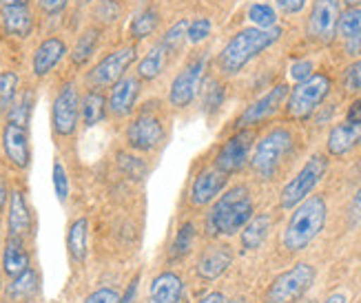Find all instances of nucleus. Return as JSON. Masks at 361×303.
Returning a JSON list of instances; mask_svg holds the SVG:
<instances>
[{"label":"nucleus","instance_id":"f257e3e1","mask_svg":"<svg viewBox=\"0 0 361 303\" xmlns=\"http://www.w3.org/2000/svg\"><path fill=\"white\" fill-rule=\"evenodd\" d=\"M284 36L281 27H246L238 31L217 54V69L222 75H238L250 60H255L259 54L271 49Z\"/></svg>","mask_w":361,"mask_h":303},{"label":"nucleus","instance_id":"f03ea898","mask_svg":"<svg viewBox=\"0 0 361 303\" xmlns=\"http://www.w3.org/2000/svg\"><path fill=\"white\" fill-rule=\"evenodd\" d=\"M255 213L253 197L244 184L231 186L224 195H219L211 211L207 213V230L211 237H233L238 235Z\"/></svg>","mask_w":361,"mask_h":303},{"label":"nucleus","instance_id":"7ed1b4c3","mask_svg":"<svg viewBox=\"0 0 361 303\" xmlns=\"http://www.w3.org/2000/svg\"><path fill=\"white\" fill-rule=\"evenodd\" d=\"M326 217H328L326 199L322 195H312V197L308 195L302 204L295 206V213L288 219L284 237H281L284 248L288 252L306 250L317 239V235L324 230Z\"/></svg>","mask_w":361,"mask_h":303},{"label":"nucleus","instance_id":"20e7f679","mask_svg":"<svg viewBox=\"0 0 361 303\" xmlns=\"http://www.w3.org/2000/svg\"><path fill=\"white\" fill-rule=\"evenodd\" d=\"M295 149V135L290 129L284 126H277V129L269 131L259 142L250 155V168L257 175V180L262 182H271L284 168L286 159L290 157Z\"/></svg>","mask_w":361,"mask_h":303},{"label":"nucleus","instance_id":"39448f33","mask_svg":"<svg viewBox=\"0 0 361 303\" xmlns=\"http://www.w3.org/2000/svg\"><path fill=\"white\" fill-rule=\"evenodd\" d=\"M169 129L158 104H145L127 124L124 140L127 147L137 153H155L166 144Z\"/></svg>","mask_w":361,"mask_h":303},{"label":"nucleus","instance_id":"423d86ee","mask_svg":"<svg viewBox=\"0 0 361 303\" xmlns=\"http://www.w3.org/2000/svg\"><path fill=\"white\" fill-rule=\"evenodd\" d=\"M207 71H209V54H197L188 58L182 69L173 75L169 87L166 102L173 109H186L191 106L193 100L200 95L204 82H207Z\"/></svg>","mask_w":361,"mask_h":303},{"label":"nucleus","instance_id":"0eeeda50","mask_svg":"<svg viewBox=\"0 0 361 303\" xmlns=\"http://www.w3.org/2000/svg\"><path fill=\"white\" fill-rule=\"evenodd\" d=\"M333 89V80L326 73H312L310 78L297 82L286 98V113L293 120H308Z\"/></svg>","mask_w":361,"mask_h":303},{"label":"nucleus","instance_id":"6e6552de","mask_svg":"<svg viewBox=\"0 0 361 303\" xmlns=\"http://www.w3.org/2000/svg\"><path fill=\"white\" fill-rule=\"evenodd\" d=\"M137 42H129L124 47H118V49L109 51L104 58H100L96 65H93L87 75L85 82L91 89H109L111 85H116L120 78L127 75L129 67L137 60Z\"/></svg>","mask_w":361,"mask_h":303},{"label":"nucleus","instance_id":"1a4fd4ad","mask_svg":"<svg viewBox=\"0 0 361 303\" xmlns=\"http://www.w3.org/2000/svg\"><path fill=\"white\" fill-rule=\"evenodd\" d=\"M80 87L75 80L62 82L51 102V129L56 137H71L80 126Z\"/></svg>","mask_w":361,"mask_h":303},{"label":"nucleus","instance_id":"9d476101","mask_svg":"<svg viewBox=\"0 0 361 303\" xmlns=\"http://www.w3.org/2000/svg\"><path fill=\"white\" fill-rule=\"evenodd\" d=\"M315 277L317 273L310 264H295L273 279L264 295V303H297L312 288Z\"/></svg>","mask_w":361,"mask_h":303},{"label":"nucleus","instance_id":"9b49d317","mask_svg":"<svg viewBox=\"0 0 361 303\" xmlns=\"http://www.w3.org/2000/svg\"><path fill=\"white\" fill-rule=\"evenodd\" d=\"M328 171V157L317 153L312 155L308 162L300 168V173L295 175V178L281 188V195H279V206L281 209H295L297 204H302L312 190L317 188V184L324 180V175Z\"/></svg>","mask_w":361,"mask_h":303},{"label":"nucleus","instance_id":"f8f14e48","mask_svg":"<svg viewBox=\"0 0 361 303\" xmlns=\"http://www.w3.org/2000/svg\"><path fill=\"white\" fill-rule=\"evenodd\" d=\"M339 16L341 0H315L306 20V36L317 44L333 42L337 36Z\"/></svg>","mask_w":361,"mask_h":303},{"label":"nucleus","instance_id":"ddd939ff","mask_svg":"<svg viewBox=\"0 0 361 303\" xmlns=\"http://www.w3.org/2000/svg\"><path fill=\"white\" fill-rule=\"evenodd\" d=\"M253 142H255V133L248 129H240L235 135H231L222 147H219L213 166L217 171H222L226 175H233L242 171L248 159H250V151H253Z\"/></svg>","mask_w":361,"mask_h":303},{"label":"nucleus","instance_id":"4468645a","mask_svg":"<svg viewBox=\"0 0 361 303\" xmlns=\"http://www.w3.org/2000/svg\"><path fill=\"white\" fill-rule=\"evenodd\" d=\"M288 85H275L271 91H266L262 98H257L253 104H248L240 118L235 120V129H248V126H257L266 120H271L277 111L286 104V98H288Z\"/></svg>","mask_w":361,"mask_h":303},{"label":"nucleus","instance_id":"2eb2a0df","mask_svg":"<svg viewBox=\"0 0 361 303\" xmlns=\"http://www.w3.org/2000/svg\"><path fill=\"white\" fill-rule=\"evenodd\" d=\"M142 93V80L137 75H124L116 85L109 87L106 93V111L116 120H124L133 116L137 106V98Z\"/></svg>","mask_w":361,"mask_h":303},{"label":"nucleus","instance_id":"dca6fc26","mask_svg":"<svg viewBox=\"0 0 361 303\" xmlns=\"http://www.w3.org/2000/svg\"><path fill=\"white\" fill-rule=\"evenodd\" d=\"M67 56H69V44L65 38L58 34L47 36L36 44L34 54H31V73L38 80L51 75Z\"/></svg>","mask_w":361,"mask_h":303},{"label":"nucleus","instance_id":"f3484780","mask_svg":"<svg viewBox=\"0 0 361 303\" xmlns=\"http://www.w3.org/2000/svg\"><path fill=\"white\" fill-rule=\"evenodd\" d=\"M3 151L9 159V164L18 171H27L31 164V137H29V126H20L13 122H5L3 126Z\"/></svg>","mask_w":361,"mask_h":303},{"label":"nucleus","instance_id":"a211bd4d","mask_svg":"<svg viewBox=\"0 0 361 303\" xmlns=\"http://www.w3.org/2000/svg\"><path fill=\"white\" fill-rule=\"evenodd\" d=\"M34 211L27 202V195L23 188H13L9 193V204H7V233L11 237H31L34 235Z\"/></svg>","mask_w":361,"mask_h":303},{"label":"nucleus","instance_id":"6ab92c4d","mask_svg":"<svg viewBox=\"0 0 361 303\" xmlns=\"http://www.w3.org/2000/svg\"><path fill=\"white\" fill-rule=\"evenodd\" d=\"M226 184H228V175L217 171L215 166L200 171L191 184V204L197 206V209L213 204L219 197V193L226 188Z\"/></svg>","mask_w":361,"mask_h":303},{"label":"nucleus","instance_id":"aec40b11","mask_svg":"<svg viewBox=\"0 0 361 303\" xmlns=\"http://www.w3.org/2000/svg\"><path fill=\"white\" fill-rule=\"evenodd\" d=\"M0 29L9 38L27 40L36 29V13L31 5L0 7Z\"/></svg>","mask_w":361,"mask_h":303},{"label":"nucleus","instance_id":"412c9836","mask_svg":"<svg viewBox=\"0 0 361 303\" xmlns=\"http://www.w3.org/2000/svg\"><path fill=\"white\" fill-rule=\"evenodd\" d=\"M231 264H233L231 246L213 244L202 250V254L197 257V264H195V273L202 281H215L226 273Z\"/></svg>","mask_w":361,"mask_h":303},{"label":"nucleus","instance_id":"4be33fe9","mask_svg":"<svg viewBox=\"0 0 361 303\" xmlns=\"http://www.w3.org/2000/svg\"><path fill=\"white\" fill-rule=\"evenodd\" d=\"M102 31L104 29L98 25H89L78 34L73 47L69 49V60L73 69H85L89 62L96 58L100 40H102Z\"/></svg>","mask_w":361,"mask_h":303},{"label":"nucleus","instance_id":"5701e85b","mask_svg":"<svg viewBox=\"0 0 361 303\" xmlns=\"http://www.w3.org/2000/svg\"><path fill=\"white\" fill-rule=\"evenodd\" d=\"M359 144H361V122L343 120V122L335 124L331 133H328L326 149L331 155L341 157V155H348Z\"/></svg>","mask_w":361,"mask_h":303},{"label":"nucleus","instance_id":"b1692460","mask_svg":"<svg viewBox=\"0 0 361 303\" xmlns=\"http://www.w3.org/2000/svg\"><path fill=\"white\" fill-rule=\"evenodd\" d=\"M184 295V281L178 273H160L149 285L147 303H180Z\"/></svg>","mask_w":361,"mask_h":303},{"label":"nucleus","instance_id":"393cba45","mask_svg":"<svg viewBox=\"0 0 361 303\" xmlns=\"http://www.w3.org/2000/svg\"><path fill=\"white\" fill-rule=\"evenodd\" d=\"M173 62V56H171L166 51V47L158 40L155 42L151 49L142 56V60H140V65H137V71L135 75L142 80V82H153V80H158L166 69L169 65Z\"/></svg>","mask_w":361,"mask_h":303},{"label":"nucleus","instance_id":"a878e982","mask_svg":"<svg viewBox=\"0 0 361 303\" xmlns=\"http://www.w3.org/2000/svg\"><path fill=\"white\" fill-rule=\"evenodd\" d=\"M31 266V254L27 250V239L23 237H7L3 250V273L13 279Z\"/></svg>","mask_w":361,"mask_h":303},{"label":"nucleus","instance_id":"bb28decb","mask_svg":"<svg viewBox=\"0 0 361 303\" xmlns=\"http://www.w3.org/2000/svg\"><path fill=\"white\" fill-rule=\"evenodd\" d=\"M38 292H40V273L34 266H29L25 273L11 279V283L5 290V299L9 303H29Z\"/></svg>","mask_w":361,"mask_h":303},{"label":"nucleus","instance_id":"cd10ccee","mask_svg":"<svg viewBox=\"0 0 361 303\" xmlns=\"http://www.w3.org/2000/svg\"><path fill=\"white\" fill-rule=\"evenodd\" d=\"M160 25H162V11L155 5H147L133 16V20L129 25V36L133 42L147 40L153 34H158Z\"/></svg>","mask_w":361,"mask_h":303},{"label":"nucleus","instance_id":"c85d7f7f","mask_svg":"<svg viewBox=\"0 0 361 303\" xmlns=\"http://www.w3.org/2000/svg\"><path fill=\"white\" fill-rule=\"evenodd\" d=\"M106 95L100 91V89H91L87 87V91L82 93L80 98V120L87 129L91 126L100 124L104 118H106Z\"/></svg>","mask_w":361,"mask_h":303},{"label":"nucleus","instance_id":"c756f323","mask_svg":"<svg viewBox=\"0 0 361 303\" xmlns=\"http://www.w3.org/2000/svg\"><path fill=\"white\" fill-rule=\"evenodd\" d=\"M89 221L87 217H78L71 221V226L67 230V250L69 257L75 264H85L87 252H89Z\"/></svg>","mask_w":361,"mask_h":303},{"label":"nucleus","instance_id":"7c9ffc66","mask_svg":"<svg viewBox=\"0 0 361 303\" xmlns=\"http://www.w3.org/2000/svg\"><path fill=\"white\" fill-rule=\"evenodd\" d=\"M271 224H273V219L271 215H253L250 217L248 224L242 228V246L246 250H257L262 244H264V239L269 237V230H271Z\"/></svg>","mask_w":361,"mask_h":303},{"label":"nucleus","instance_id":"2f4dec72","mask_svg":"<svg viewBox=\"0 0 361 303\" xmlns=\"http://www.w3.org/2000/svg\"><path fill=\"white\" fill-rule=\"evenodd\" d=\"M34 104H36V93L34 89H25L16 95V100L11 102V106L7 109V122L20 124V126H29L31 122V113H34Z\"/></svg>","mask_w":361,"mask_h":303},{"label":"nucleus","instance_id":"473e14b6","mask_svg":"<svg viewBox=\"0 0 361 303\" xmlns=\"http://www.w3.org/2000/svg\"><path fill=\"white\" fill-rule=\"evenodd\" d=\"M186 31H188V18H180L178 23H173L171 25L164 34L160 36V42L166 47V51L171 54V56H180L182 54V49L188 44L186 42Z\"/></svg>","mask_w":361,"mask_h":303},{"label":"nucleus","instance_id":"72a5a7b5","mask_svg":"<svg viewBox=\"0 0 361 303\" xmlns=\"http://www.w3.org/2000/svg\"><path fill=\"white\" fill-rule=\"evenodd\" d=\"M91 16H93V25H98L102 29L120 23V16H122L120 0H98L91 9Z\"/></svg>","mask_w":361,"mask_h":303},{"label":"nucleus","instance_id":"f704fd0d","mask_svg":"<svg viewBox=\"0 0 361 303\" xmlns=\"http://www.w3.org/2000/svg\"><path fill=\"white\" fill-rule=\"evenodd\" d=\"M337 34L346 42L361 36V7H348L346 11H341L337 23Z\"/></svg>","mask_w":361,"mask_h":303},{"label":"nucleus","instance_id":"c9c22d12","mask_svg":"<svg viewBox=\"0 0 361 303\" xmlns=\"http://www.w3.org/2000/svg\"><path fill=\"white\" fill-rule=\"evenodd\" d=\"M193 242H195V226L191 221H186V224L180 226L176 239H173V246H171V257L173 259H184L188 252L193 248Z\"/></svg>","mask_w":361,"mask_h":303},{"label":"nucleus","instance_id":"e433bc0d","mask_svg":"<svg viewBox=\"0 0 361 303\" xmlns=\"http://www.w3.org/2000/svg\"><path fill=\"white\" fill-rule=\"evenodd\" d=\"M18 85H20L18 73L0 71V111H5L7 113V109L16 100V95H18Z\"/></svg>","mask_w":361,"mask_h":303},{"label":"nucleus","instance_id":"4c0bfd02","mask_svg":"<svg viewBox=\"0 0 361 303\" xmlns=\"http://www.w3.org/2000/svg\"><path fill=\"white\" fill-rule=\"evenodd\" d=\"M202 106L204 113H215L219 111V106L224 104V87L217 82V80H209L207 87H202Z\"/></svg>","mask_w":361,"mask_h":303},{"label":"nucleus","instance_id":"58836bf2","mask_svg":"<svg viewBox=\"0 0 361 303\" xmlns=\"http://www.w3.org/2000/svg\"><path fill=\"white\" fill-rule=\"evenodd\" d=\"M248 20L255 27L269 29V27L277 25V11L266 3H255V5L248 7Z\"/></svg>","mask_w":361,"mask_h":303},{"label":"nucleus","instance_id":"ea45409f","mask_svg":"<svg viewBox=\"0 0 361 303\" xmlns=\"http://www.w3.org/2000/svg\"><path fill=\"white\" fill-rule=\"evenodd\" d=\"M211 18H204V16H197V18L188 20V31H186V42L188 44H202L211 36Z\"/></svg>","mask_w":361,"mask_h":303},{"label":"nucleus","instance_id":"a19ab883","mask_svg":"<svg viewBox=\"0 0 361 303\" xmlns=\"http://www.w3.org/2000/svg\"><path fill=\"white\" fill-rule=\"evenodd\" d=\"M54 190H56V197L60 204H65L69 199V175L60 159L54 162Z\"/></svg>","mask_w":361,"mask_h":303},{"label":"nucleus","instance_id":"79ce46f5","mask_svg":"<svg viewBox=\"0 0 361 303\" xmlns=\"http://www.w3.org/2000/svg\"><path fill=\"white\" fill-rule=\"evenodd\" d=\"M341 85L348 93H361V60L353 62V65L343 69Z\"/></svg>","mask_w":361,"mask_h":303},{"label":"nucleus","instance_id":"37998d69","mask_svg":"<svg viewBox=\"0 0 361 303\" xmlns=\"http://www.w3.org/2000/svg\"><path fill=\"white\" fill-rule=\"evenodd\" d=\"M71 0H36L38 5V11L42 16H47V18H54V16H60L62 11H65L69 7Z\"/></svg>","mask_w":361,"mask_h":303},{"label":"nucleus","instance_id":"c03bdc74","mask_svg":"<svg viewBox=\"0 0 361 303\" xmlns=\"http://www.w3.org/2000/svg\"><path fill=\"white\" fill-rule=\"evenodd\" d=\"M120 292L118 290H114V288H100V290H96V292H91L87 299H85V303H120Z\"/></svg>","mask_w":361,"mask_h":303},{"label":"nucleus","instance_id":"a18cd8bd","mask_svg":"<svg viewBox=\"0 0 361 303\" xmlns=\"http://www.w3.org/2000/svg\"><path fill=\"white\" fill-rule=\"evenodd\" d=\"M312 71H315V65H312L310 60H297L290 67V78L295 80V82H302V80L312 75Z\"/></svg>","mask_w":361,"mask_h":303},{"label":"nucleus","instance_id":"49530a36","mask_svg":"<svg viewBox=\"0 0 361 303\" xmlns=\"http://www.w3.org/2000/svg\"><path fill=\"white\" fill-rule=\"evenodd\" d=\"M308 0H275V5L279 11H284L286 16H295V13H300L304 7H306Z\"/></svg>","mask_w":361,"mask_h":303},{"label":"nucleus","instance_id":"de8ad7c7","mask_svg":"<svg viewBox=\"0 0 361 303\" xmlns=\"http://www.w3.org/2000/svg\"><path fill=\"white\" fill-rule=\"evenodd\" d=\"M350 217L357 226H361V188L355 193L353 197V204H350Z\"/></svg>","mask_w":361,"mask_h":303},{"label":"nucleus","instance_id":"09e8293b","mask_svg":"<svg viewBox=\"0 0 361 303\" xmlns=\"http://www.w3.org/2000/svg\"><path fill=\"white\" fill-rule=\"evenodd\" d=\"M346 120H348V122H361V98H357V100L348 106Z\"/></svg>","mask_w":361,"mask_h":303},{"label":"nucleus","instance_id":"8fccbe9b","mask_svg":"<svg viewBox=\"0 0 361 303\" xmlns=\"http://www.w3.org/2000/svg\"><path fill=\"white\" fill-rule=\"evenodd\" d=\"M9 204V188H7V184L0 180V215L5 213V206Z\"/></svg>","mask_w":361,"mask_h":303},{"label":"nucleus","instance_id":"3c124183","mask_svg":"<svg viewBox=\"0 0 361 303\" xmlns=\"http://www.w3.org/2000/svg\"><path fill=\"white\" fill-rule=\"evenodd\" d=\"M197 303H226V297L222 292H209L207 297H202Z\"/></svg>","mask_w":361,"mask_h":303},{"label":"nucleus","instance_id":"603ef678","mask_svg":"<svg viewBox=\"0 0 361 303\" xmlns=\"http://www.w3.org/2000/svg\"><path fill=\"white\" fill-rule=\"evenodd\" d=\"M346 51L350 56H359L361 54V36L355 38V40H350V42H346Z\"/></svg>","mask_w":361,"mask_h":303},{"label":"nucleus","instance_id":"864d4df0","mask_svg":"<svg viewBox=\"0 0 361 303\" xmlns=\"http://www.w3.org/2000/svg\"><path fill=\"white\" fill-rule=\"evenodd\" d=\"M16 5H31V0H0V7H16Z\"/></svg>","mask_w":361,"mask_h":303},{"label":"nucleus","instance_id":"5fc2aeb1","mask_svg":"<svg viewBox=\"0 0 361 303\" xmlns=\"http://www.w3.org/2000/svg\"><path fill=\"white\" fill-rule=\"evenodd\" d=\"M326 303H346V297H343V295H333Z\"/></svg>","mask_w":361,"mask_h":303},{"label":"nucleus","instance_id":"6e6d98bb","mask_svg":"<svg viewBox=\"0 0 361 303\" xmlns=\"http://www.w3.org/2000/svg\"><path fill=\"white\" fill-rule=\"evenodd\" d=\"M346 7H361V0H341Z\"/></svg>","mask_w":361,"mask_h":303},{"label":"nucleus","instance_id":"4d7b16f0","mask_svg":"<svg viewBox=\"0 0 361 303\" xmlns=\"http://www.w3.org/2000/svg\"><path fill=\"white\" fill-rule=\"evenodd\" d=\"M93 3H96V0H78V5H80V7H87V5H93Z\"/></svg>","mask_w":361,"mask_h":303},{"label":"nucleus","instance_id":"13d9d810","mask_svg":"<svg viewBox=\"0 0 361 303\" xmlns=\"http://www.w3.org/2000/svg\"><path fill=\"white\" fill-rule=\"evenodd\" d=\"M0 290H3V273H0Z\"/></svg>","mask_w":361,"mask_h":303}]
</instances>
